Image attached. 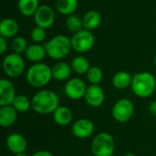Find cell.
Segmentation results:
<instances>
[{
    "label": "cell",
    "mask_w": 156,
    "mask_h": 156,
    "mask_svg": "<svg viewBox=\"0 0 156 156\" xmlns=\"http://www.w3.org/2000/svg\"><path fill=\"white\" fill-rule=\"evenodd\" d=\"M10 45H11V49L13 50V52L19 54V55L25 53L28 48L27 39L21 36H16L14 38H12Z\"/></svg>",
    "instance_id": "cell-27"
},
{
    "label": "cell",
    "mask_w": 156,
    "mask_h": 156,
    "mask_svg": "<svg viewBox=\"0 0 156 156\" xmlns=\"http://www.w3.org/2000/svg\"><path fill=\"white\" fill-rule=\"evenodd\" d=\"M30 37L31 39L33 40V42L40 44L41 42H43L47 37V33H46V29L39 27H35L30 33Z\"/></svg>",
    "instance_id": "cell-29"
},
{
    "label": "cell",
    "mask_w": 156,
    "mask_h": 156,
    "mask_svg": "<svg viewBox=\"0 0 156 156\" xmlns=\"http://www.w3.org/2000/svg\"><path fill=\"white\" fill-rule=\"evenodd\" d=\"M83 28L89 31H93L98 28L101 23V15L96 10H90L85 13L82 17Z\"/></svg>",
    "instance_id": "cell-19"
},
{
    "label": "cell",
    "mask_w": 156,
    "mask_h": 156,
    "mask_svg": "<svg viewBox=\"0 0 156 156\" xmlns=\"http://www.w3.org/2000/svg\"><path fill=\"white\" fill-rule=\"evenodd\" d=\"M78 0H56L55 6L60 15L68 16L74 14L78 8Z\"/></svg>",
    "instance_id": "cell-23"
},
{
    "label": "cell",
    "mask_w": 156,
    "mask_h": 156,
    "mask_svg": "<svg viewBox=\"0 0 156 156\" xmlns=\"http://www.w3.org/2000/svg\"><path fill=\"white\" fill-rule=\"evenodd\" d=\"M70 66H71L72 71H74L78 75H84V74L86 75V73L90 68L89 60L83 56L75 57L71 60Z\"/></svg>",
    "instance_id": "cell-24"
},
{
    "label": "cell",
    "mask_w": 156,
    "mask_h": 156,
    "mask_svg": "<svg viewBox=\"0 0 156 156\" xmlns=\"http://www.w3.org/2000/svg\"><path fill=\"white\" fill-rule=\"evenodd\" d=\"M47 55L54 60L66 58L72 49L70 38L65 35H56L44 45Z\"/></svg>",
    "instance_id": "cell-4"
},
{
    "label": "cell",
    "mask_w": 156,
    "mask_h": 156,
    "mask_svg": "<svg viewBox=\"0 0 156 156\" xmlns=\"http://www.w3.org/2000/svg\"><path fill=\"white\" fill-rule=\"evenodd\" d=\"M25 60L22 56L14 52L5 56L2 62L4 73L11 79L20 77L25 70Z\"/></svg>",
    "instance_id": "cell-6"
},
{
    "label": "cell",
    "mask_w": 156,
    "mask_h": 156,
    "mask_svg": "<svg viewBox=\"0 0 156 156\" xmlns=\"http://www.w3.org/2000/svg\"><path fill=\"white\" fill-rule=\"evenodd\" d=\"M149 112H150V113L153 116L156 117V101H153L150 103V105H149Z\"/></svg>",
    "instance_id": "cell-31"
},
{
    "label": "cell",
    "mask_w": 156,
    "mask_h": 156,
    "mask_svg": "<svg viewBox=\"0 0 156 156\" xmlns=\"http://www.w3.org/2000/svg\"><path fill=\"white\" fill-rule=\"evenodd\" d=\"M25 56L27 60L33 63H39L48 55H47V51L44 46H42L41 44L34 43L28 46L27 49L25 52Z\"/></svg>",
    "instance_id": "cell-16"
},
{
    "label": "cell",
    "mask_w": 156,
    "mask_h": 156,
    "mask_svg": "<svg viewBox=\"0 0 156 156\" xmlns=\"http://www.w3.org/2000/svg\"><path fill=\"white\" fill-rule=\"evenodd\" d=\"M16 89L14 84L7 79L0 80V105L9 106L12 105L16 98Z\"/></svg>",
    "instance_id": "cell-13"
},
{
    "label": "cell",
    "mask_w": 156,
    "mask_h": 156,
    "mask_svg": "<svg viewBox=\"0 0 156 156\" xmlns=\"http://www.w3.org/2000/svg\"><path fill=\"white\" fill-rule=\"evenodd\" d=\"M65 25H66V27L68 28V30L73 34L83 29L82 18H80L79 16H77L75 14H72V15H69L67 16Z\"/></svg>",
    "instance_id": "cell-25"
},
{
    "label": "cell",
    "mask_w": 156,
    "mask_h": 156,
    "mask_svg": "<svg viewBox=\"0 0 156 156\" xmlns=\"http://www.w3.org/2000/svg\"><path fill=\"white\" fill-rule=\"evenodd\" d=\"M86 78L88 81L92 85H99L103 78V72L100 67L92 66L90 68L88 72L86 73Z\"/></svg>",
    "instance_id": "cell-28"
},
{
    "label": "cell",
    "mask_w": 156,
    "mask_h": 156,
    "mask_svg": "<svg viewBox=\"0 0 156 156\" xmlns=\"http://www.w3.org/2000/svg\"><path fill=\"white\" fill-rule=\"evenodd\" d=\"M73 119L72 112L69 108L65 106H59L53 112V120L59 126L69 125Z\"/></svg>",
    "instance_id": "cell-20"
},
{
    "label": "cell",
    "mask_w": 156,
    "mask_h": 156,
    "mask_svg": "<svg viewBox=\"0 0 156 156\" xmlns=\"http://www.w3.org/2000/svg\"><path fill=\"white\" fill-rule=\"evenodd\" d=\"M39 7V0H18L17 8L24 16H34Z\"/></svg>",
    "instance_id": "cell-22"
},
{
    "label": "cell",
    "mask_w": 156,
    "mask_h": 156,
    "mask_svg": "<svg viewBox=\"0 0 156 156\" xmlns=\"http://www.w3.org/2000/svg\"><path fill=\"white\" fill-rule=\"evenodd\" d=\"M124 156H136L134 154H132V153H130V154H125Z\"/></svg>",
    "instance_id": "cell-34"
},
{
    "label": "cell",
    "mask_w": 156,
    "mask_h": 156,
    "mask_svg": "<svg viewBox=\"0 0 156 156\" xmlns=\"http://www.w3.org/2000/svg\"><path fill=\"white\" fill-rule=\"evenodd\" d=\"M84 100L89 106L92 108H98L103 104L105 101V94L101 87L99 85L90 84L86 90Z\"/></svg>",
    "instance_id": "cell-11"
},
{
    "label": "cell",
    "mask_w": 156,
    "mask_h": 156,
    "mask_svg": "<svg viewBox=\"0 0 156 156\" xmlns=\"http://www.w3.org/2000/svg\"><path fill=\"white\" fill-rule=\"evenodd\" d=\"M52 77L54 80L58 81H64L70 78L72 69L70 64H68L64 61L57 62L52 68Z\"/></svg>",
    "instance_id": "cell-17"
},
{
    "label": "cell",
    "mask_w": 156,
    "mask_h": 156,
    "mask_svg": "<svg viewBox=\"0 0 156 156\" xmlns=\"http://www.w3.org/2000/svg\"><path fill=\"white\" fill-rule=\"evenodd\" d=\"M52 79L51 68L43 62L34 63L27 69L26 73L27 82L33 88H44L51 81Z\"/></svg>",
    "instance_id": "cell-2"
},
{
    "label": "cell",
    "mask_w": 156,
    "mask_h": 156,
    "mask_svg": "<svg viewBox=\"0 0 156 156\" xmlns=\"http://www.w3.org/2000/svg\"><path fill=\"white\" fill-rule=\"evenodd\" d=\"M17 112L12 106H3L0 109V124L2 127H10L16 122Z\"/></svg>",
    "instance_id": "cell-18"
},
{
    "label": "cell",
    "mask_w": 156,
    "mask_h": 156,
    "mask_svg": "<svg viewBox=\"0 0 156 156\" xmlns=\"http://www.w3.org/2000/svg\"><path fill=\"white\" fill-rule=\"evenodd\" d=\"M31 104L32 109L38 114H53L59 107V98L53 90H41L32 97Z\"/></svg>",
    "instance_id": "cell-1"
},
{
    "label": "cell",
    "mask_w": 156,
    "mask_h": 156,
    "mask_svg": "<svg viewBox=\"0 0 156 156\" xmlns=\"http://www.w3.org/2000/svg\"><path fill=\"white\" fill-rule=\"evenodd\" d=\"M12 106L16 109V111L17 112H27L30 108H32V104H31V101L25 95H16Z\"/></svg>",
    "instance_id": "cell-26"
},
{
    "label": "cell",
    "mask_w": 156,
    "mask_h": 156,
    "mask_svg": "<svg viewBox=\"0 0 156 156\" xmlns=\"http://www.w3.org/2000/svg\"><path fill=\"white\" fill-rule=\"evenodd\" d=\"M15 156H27L25 153H21V154H15Z\"/></svg>",
    "instance_id": "cell-33"
},
{
    "label": "cell",
    "mask_w": 156,
    "mask_h": 156,
    "mask_svg": "<svg viewBox=\"0 0 156 156\" xmlns=\"http://www.w3.org/2000/svg\"><path fill=\"white\" fill-rule=\"evenodd\" d=\"M94 129V123L90 120L83 118L76 121L73 123L71 127V133L79 139H87L93 134Z\"/></svg>",
    "instance_id": "cell-12"
},
{
    "label": "cell",
    "mask_w": 156,
    "mask_h": 156,
    "mask_svg": "<svg viewBox=\"0 0 156 156\" xmlns=\"http://www.w3.org/2000/svg\"><path fill=\"white\" fill-rule=\"evenodd\" d=\"M112 156H118V155H115V154H113V155H112Z\"/></svg>",
    "instance_id": "cell-36"
},
{
    "label": "cell",
    "mask_w": 156,
    "mask_h": 156,
    "mask_svg": "<svg viewBox=\"0 0 156 156\" xmlns=\"http://www.w3.org/2000/svg\"><path fill=\"white\" fill-rule=\"evenodd\" d=\"M5 144L7 149L14 154L25 153L27 147V143L26 138L17 133H11L5 141Z\"/></svg>",
    "instance_id": "cell-14"
},
{
    "label": "cell",
    "mask_w": 156,
    "mask_h": 156,
    "mask_svg": "<svg viewBox=\"0 0 156 156\" xmlns=\"http://www.w3.org/2000/svg\"><path fill=\"white\" fill-rule=\"evenodd\" d=\"M32 156H54L50 152H48V151H44V150H42V151H37V152H36V153H34Z\"/></svg>",
    "instance_id": "cell-32"
},
{
    "label": "cell",
    "mask_w": 156,
    "mask_h": 156,
    "mask_svg": "<svg viewBox=\"0 0 156 156\" xmlns=\"http://www.w3.org/2000/svg\"><path fill=\"white\" fill-rule=\"evenodd\" d=\"M19 30V25L17 21L11 17L4 18L0 22V37L6 39L14 38Z\"/></svg>",
    "instance_id": "cell-15"
},
{
    "label": "cell",
    "mask_w": 156,
    "mask_h": 156,
    "mask_svg": "<svg viewBox=\"0 0 156 156\" xmlns=\"http://www.w3.org/2000/svg\"><path fill=\"white\" fill-rule=\"evenodd\" d=\"M55 11L48 5H41L34 15V21L37 27L48 29L55 22Z\"/></svg>",
    "instance_id": "cell-9"
},
{
    "label": "cell",
    "mask_w": 156,
    "mask_h": 156,
    "mask_svg": "<svg viewBox=\"0 0 156 156\" xmlns=\"http://www.w3.org/2000/svg\"><path fill=\"white\" fill-rule=\"evenodd\" d=\"M133 92L139 98H148L154 94L156 89L155 77L148 71L135 73L131 85Z\"/></svg>",
    "instance_id": "cell-3"
},
{
    "label": "cell",
    "mask_w": 156,
    "mask_h": 156,
    "mask_svg": "<svg viewBox=\"0 0 156 156\" xmlns=\"http://www.w3.org/2000/svg\"><path fill=\"white\" fill-rule=\"evenodd\" d=\"M87 88L88 86L80 78H71L65 85V93L70 100L79 101L84 99Z\"/></svg>",
    "instance_id": "cell-10"
},
{
    "label": "cell",
    "mask_w": 156,
    "mask_h": 156,
    "mask_svg": "<svg viewBox=\"0 0 156 156\" xmlns=\"http://www.w3.org/2000/svg\"><path fill=\"white\" fill-rule=\"evenodd\" d=\"M7 47H8L7 39L3 37H0V54L1 55H4L5 53Z\"/></svg>",
    "instance_id": "cell-30"
},
{
    "label": "cell",
    "mask_w": 156,
    "mask_h": 156,
    "mask_svg": "<svg viewBox=\"0 0 156 156\" xmlns=\"http://www.w3.org/2000/svg\"><path fill=\"white\" fill-rule=\"evenodd\" d=\"M71 47L77 53H87L95 45V37L91 31L87 29H81L80 31L73 34L70 38Z\"/></svg>",
    "instance_id": "cell-7"
},
{
    "label": "cell",
    "mask_w": 156,
    "mask_h": 156,
    "mask_svg": "<svg viewBox=\"0 0 156 156\" xmlns=\"http://www.w3.org/2000/svg\"><path fill=\"white\" fill-rule=\"evenodd\" d=\"M133 76L125 70L115 73L112 77V85L117 90H125L132 85Z\"/></svg>",
    "instance_id": "cell-21"
},
{
    "label": "cell",
    "mask_w": 156,
    "mask_h": 156,
    "mask_svg": "<svg viewBox=\"0 0 156 156\" xmlns=\"http://www.w3.org/2000/svg\"><path fill=\"white\" fill-rule=\"evenodd\" d=\"M90 149L94 156L113 155L115 149L114 139L108 133H100L92 140Z\"/></svg>",
    "instance_id": "cell-5"
},
{
    "label": "cell",
    "mask_w": 156,
    "mask_h": 156,
    "mask_svg": "<svg viewBox=\"0 0 156 156\" xmlns=\"http://www.w3.org/2000/svg\"><path fill=\"white\" fill-rule=\"evenodd\" d=\"M134 113V105L129 99H121L117 101L112 109L113 119L120 123H125L131 120Z\"/></svg>",
    "instance_id": "cell-8"
},
{
    "label": "cell",
    "mask_w": 156,
    "mask_h": 156,
    "mask_svg": "<svg viewBox=\"0 0 156 156\" xmlns=\"http://www.w3.org/2000/svg\"><path fill=\"white\" fill-rule=\"evenodd\" d=\"M154 65H155V67H156V55H155V57H154Z\"/></svg>",
    "instance_id": "cell-35"
}]
</instances>
